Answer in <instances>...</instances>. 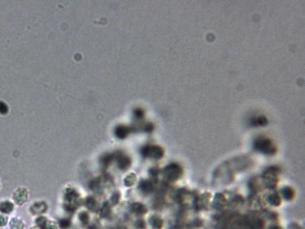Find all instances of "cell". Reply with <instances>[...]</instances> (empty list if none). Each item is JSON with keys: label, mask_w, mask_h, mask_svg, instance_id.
I'll use <instances>...</instances> for the list:
<instances>
[{"label": "cell", "mask_w": 305, "mask_h": 229, "mask_svg": "<svg viewBox=\"0 0 305 229\" xmlns=\"http://www.w3.org/2000/svg\"><path fill=\"white\" fill-rule=\"evenodd\" d=\"M70 225V222L68 219H64L61 220L59 222V226L62 229H67L69 227Z\"/></svg>", "instance_id": "cell-10"}, {"label": "cell", "mask_w": 305, "mask_h": 229, "mask_svg": "<svg viewBox=\"0 0 305 229\" xmlns=\"http://www.w3.org/2000/svg\"><path fill=\"white\" fill-rule=\"evenodd\" d=\"M38 229V228H33V229Z\"/></svg>", "instance_id": "cell-17"}, {"label": "cell", "mask_w": 305, "mask_h": 229, "mask_svg": "<svg viewBox=\"0 0 305 229\" xmlns=\"http://www.w3.org/2000/svg\"><path fill=\"white\" fill-rule=\"evenodd\" d=\"M256 145L259 149L266 152H273V145L270 141L266 139H259L256 142Z\"/></svg>", "instance_id": "cell-1"}, {"label": "cell", "mask_w": 305, "mask_h": 229, "mask_svg": "<svg viewBox=\"0 0 305 229\" xmlns=\"http://www.w3.org/2000/svg\"><path fill=\"white\" fill-rule=\"evenodd\" d=\"M142 153L145 156H152V158H161L162 156V151L160 148L157 147H147L143 150Z\"/></svg>", "instance_id": "cell-2"}, {"label": "cell", "mask_w": 305, "mask_h": 229, "mask_svg": "<svg viewBox=\"0 0 305 229\" xmlns=\"http://www.w3.org/2000/svg\"><path fill=\"white\" fill-rule=\"evenodd\" d=\"M7 218L6 217L2 216L0 215V226H4L6 224L7 222Z\"/></svg>", "instance_id": "cell-15"}, {"label": "cell", "mask_w": 305, "mask_h": 229, "mask_svg": "<svg viewBox=\"0 0 305 229\" xmlns=\"http://www.w3.org/2000/svg\"><path fill=\"white\" fill-rule=\"evenodd\" d=\"M45 229H58V227H57V226L56 225L55 223L50 222L47 224Z\"/></svg>", "instance_id": "cell-14"}, {"label": "cell", "mask_w": 305, "mask_h": 229, "mask_svg": "<svg viewBox=\"0 0 305 229\" xmlns=\"http://www.w3.org/2000/svg\"><path fill=\"white\" fill-rule=\"evenodd\" d=\"M45 209H46V206L44 204H36L32 206L31 210L34 213L38 214V213H43Z\"/></svg>", "instance_id": "cell-6"}, {"label": "cell", "mask_w": 305, "mask_h": 229, "mask_svg": "<svg viewBox=\"0 0 305 229\" xmlns=\"http://www.w3.org/2000/svg\"><path fill=\"white\" fill-rule=\"evenodd\" d=\"M152 185L149 182L143 183L142 185V188L143 191H145V192H150V191H152Z\"/></svg>", "instance_id": "cell-11"}, {"label": "cell", "mask_w": 305, "mask_h": 229, "mask_svg": "<svg viewBox=\"0 0 305 229\" xmlns=\"http://www.w3.org/2000/svg\"><path fill=\"white\" fill-rule=\"evenodd\" d=\"M13 210V205L8 202H3L0 205V211L4 213H9L12 211Z\"/></svg>", "instance_id": "cell-4"}, {"label": "cell", "mask_w": 305, "mask_h": 229, "mask_svg": "<svg viewBox=\"0 0 305 229\" xmlns=\"http://www.w3.org/2000/svg\"><path fill=\"white\" fill-rule=\"evenodd\" d=\"M79 218L83 223H87L88 221V219H89L88 215L85 213H82L81 215H80Z\"/></svg>", "instance_id": "cell-13"}, {"label": "cell", "mask_w": 305, "mask_h": 229, "mask_svg": "<svg viewBox=\"0 0 305 229\" xmlns=\"http://www.w3.org/2000/svg\"><path fill=\"white\" fill-rule=\"evenodd\" d=\"M137 226H138V227H139V228H143L145 227V224L142 221H139L137 223Z\"/></svg>", "instance_id": "cell-16"}, {"label": "cell", "mask_w": 305, "mask_h": 229, "mask_svg": "<svg viewBox=\"0 0 305 229\" xmlns=\"http://www.w3.org/2000/svg\"><path fill=\"white\" fill-rule=\"evenodd\" d=\"M36 224H38L40 229H45L47 224V220L44 217H40L37 219Z\"/></svg>", "instance_id": "cell-8"}, {"label": "cell", "mask_w": 305, "mask_h": 229, "mask_svg": "<svg viewBox=\"0 0 305 229\" xmlns=\"http://www.w3.org/2000/svg\"><path fill=\"white\" fill-rule=\"evenodd\" d=\"M26 191L24 190H20L16 193L15 196H14V199H15L17 202L18 204H22L23 202H25L26 199Z\"/></svg>", "instance_id": "cell-3"}, {"label": "cell", "mask_w": 305, "mask_h": 229, "mask_svg": "<svg viewBox=\"0 0 305 229\" xmlns=\"http://www.w3.org/2000/svg\"><path fill=\"white\" fill-rule=\"evenodd\" d=\"M118 158V166L121 169H126L130 165V160L127 156H120Z\"/></svg>", "instance_id": "cell-5"}, {"label": "cell", "mask_w": 305, "mask_h": 229, "mask_svg": "<svg viewBox=\"0 0 305 229\" xmlns=\"http://www.w3.org/2000/svg\"><path fill=\"white\" fill-rule=\"evenodd\" d=\"M10 226L12 229H23V224L22 222V221L17 219H13L11 221Z\"/></svg>", "instance_id": "cell-7"}, {"label": "cell", "mask_w": 305, "mask_h": 229, "mask_svg": "<svg viewBox=\"0 0 305 229\" xmlns=\"http://www.w3.org/2000/svg\"><path fill=\"white\" fill-rule=\"evenodd\" d=\"M152 226L156 229H160L162 226L161 220L159 218L154 217L152 219Z\"/></svg>", "instance_id": "cell-9"}, {"label": "cell", "mask_w": 305, "mask_h": 229, "mask_svg": "<svg viewBox=\"0 0 305 229\" xmlns=\"http://www.w3.org/2000/svg\"><path fill=\"white\" fill-rule=\"evenodd\" d=\"M133 210L136 213H139V214H142L144 212H145V210L144 209V208L142 205H136V206H133Z\"/></svg>", "instance_id": "cell-12"}]
</instances>
